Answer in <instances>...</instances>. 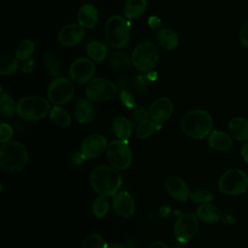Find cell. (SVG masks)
<instances>
[{"mask_svg":"<svg viewBox=\"0 0 248 248\" xmlns=\"http://www.w3.org/2000/svg\"><path fill=\"white\" fill-rule=\"evenodd\" d=\"M165 188L168 194L175 201L185 202L190 198L191 193L188 185L182 178L176 175H170L167 177Z\"/></svg>","mask_w":248,"mask_h":248,"instance_id":"cell-17","label":"cell"},{"mask_svg":"<svg viewBox=\"0 0 248 248\" xmlns=\"http://www.w3.org/2000/svg\"><path fill=\"white\" fill-rule=\"evenodd\" d=\"M181 130L185 135L196 140L207 137L213 128L211 115L204 109L194 108L187 111L181 119Z\"/></svg>","mask_w":248,"mask_h":248,"instance_id":"cell-2","label":"cell"},{"mask_svg":"<svg viewBox=\"0 0 248 248\" xmlns=\"http://www.w3.org/2000/svg\"><path fill=\"white\" fill-rule=\"evenodd\" d=\"M95 65L91 59L80 57L72 62L69 68V77L77 84H84L93 78Z\"/></svg>","mask_w":248,"mask_h":248,"instance_id":"cell-12","label":"cell"},{"mask_svg":"<svg viewBox=\"0 0 248 248\" xmlns=\"http://www.w3.org/2000/svg\"><path fill=\"white\" fill-rule=\"evenodd\" d=\"M0 113L5 118H10L16 113V104L13 97L8 93H1Z\"/></svg>","mask_w":248,"mask_h":248,"instance_id":"cell-32","label":"cell"},{"mask_svg":"<svg viewBox=\"0 0 248 248\" xmlns=\"http://www.w3.org/2000/svg\"><path fill=\"white\" fill-rule=\"evenodd\" d=\"M120 99L122 101V104L124 106H126L127 108H133L135 105V100L132 96L131 93H129L128 91H122L120 94Z\"/></svg>","mask_w":248,"mask_h":248,"instance_id":"cell-40","label":"cell"},{"mask_svg":"<svg viewBox=\"0 0 248 248\" xmlns=\"http://www.w3.org/2000/svg\"><path fill=\"white\" fill-rule=\"evenodd\" d=\"M87 56L95 62H102L107 58L108 49L104 44L98 41H91L85 46Z\"/></svg>","mask_w":248,"mask_h":248,"instance_id":"cell-26","label":"cell"},{"mask_svg":"<svg viewBox=\"0 0 248 248\" xmlns=\"http://www.w3.org/2000/svg\"><path fill=\"white\" fill-rule=\"evenodd\" d=\"M45 68L49 76L58 78L62 72V65L60 60L54 54L48 53L45 57Z\"/></svg>","mask_w":248,"mask_h":248,"instance_id":"cell-33","label":"cell"},{"mask_svg":"<svg viewBox=\"0 0 248 248\" xmlns=\"http://www.w3.org/2000/svg\"><path fill=\"white\" fill-rule=\"evenodd\" d=\"M103 236L99 233H91L87 235L81 244V248H107Z\"/></svg>","mask_w":248,"mask_h":248,"instance_id":"cell-36","label":"cell"},{"mask_svg":"<svg viewBox=\"0 0 248 248\" xmlns=\"http://www.w3.org/2000/svg\"><path fill=\"white\" fill-rule=\"evenodd\" d=\"M74 94L75 86L72 80L64 77L54 78L50 81L46 91L48 101L55 106L69 103L73 99Z\"/></svg>","mask_w":248,"mask_h":248,"instance_id":"cell-9","label":"cell"},{"mask_svg":"<svg viewBox=\"0 0 248 248\" xmlns=\"http://www.w3.org/2000/svg\"><path fill=\"white\" fill-rule=\"evenodd\" d=\"M196 215L205 223H216L221 219L220 209L211 203L200 204L196 209Z\"/></svg>","mask_w":248,"mask_h":248,"instance_id":"cell-23","label":"cell"},{"mask_svg":"<svg viewBox=\"0 0 248 248\" xmlns=\"http://www.w3.org/2000/svg\"><path fill=\"white\" fill-rule=\"evenodd\" d=\"M35 50V43L30 39H23L16 48V57L19 61L28 60Z\"/></svg>","mask_w":248,"mask_h":248,"instance_id":"cell-31","label":"cell"},{"mask_svg":"<svg viewBox=\"0 0 248 248\" xmlns=\"http://www.w3.org/2000/svg\"><path fill=\"white\" fill-rule=\"evenodd\" d=\"M108 160L113 168L124 170L133 163V153L126 140H111L107 148Z\"/></svg>","mask_w":248,"mask_h":248,"instance_id":"cell-8","label":"cell"},{"mask_svg":"<svg viewBox=\"0 0 248 248\" xmlns=\"http://www.w3.org/2000/svg\"><path fill=\"white\" fill-rule=\"evenodd\" d=\"M131 59L133 66L140 72H151L160 59V52L152 42L143 41L135 46Z\"/></svg>","mask_w":248,"mask_h":248,"instance_id":"cell-6","label":"cell"},{"mask_svg":"<svg viewBox=\"0 0 248 248\" xmlns=\"http://www.w3.org/2000/svg\"><path fill=\"white\" fill-rule=\"evenodd\" d=\"M198 219V216L192 212H186L178 216L173 225V232L179 242H186L197 233L199 229Z\"/></svg>","mask_w":248,"mask_h":248,"instance_id":"cell-11","label":"cell"},{"mask_svg":"<svg viewBox=\"0 0 248 248\" xmlns=\"http://www.w3.org/2000/svg\"><path fill=\"white\" fill-rule=\"evenodd\" d=\"M147 8V0H126L124 4V16L135 19L144 14Z\"/></svg>","mask_w":248,"mask_h":248,"instance_id":"cell-24","label":"cell"},{"mask_svg":"<svg viewBox=\"0 0 248 248\" xmlns=\"http://www.w3.org/2000/svg\"><path fill=\"white\" fill-rule=\"evenodd\" d=\"M14 135V130L8 123L2 122L0 125V141L1 143H6L10 141Z\"/></svg>","mask_w":248,"mask_h":248,"instance_id":"cell-37","label":"cell"},{"mask_svg":"<svg viewBox=\"0 0 248 248\" xmlns=\"http://www.w3.org/2000/svg\"><path fill=\"white\" fill-rule=\"evenodd\" d=\"M231 136L239 141H248V120L236 116L230 120L228 124Z\"/></svg>","mask_w":248,"mask_h":248,"instance_id":"cell-19","label":"cell"},{"mask_svg":"<svg viewBox=\"0 0 248 248\" xmlns=\"http://www.w3.org/2000/svg\"><path fill=\"white\" fill-rule=\"evenodd\" d=\"M94 114L95 109L90 100L80 99L77 102L75 107V116L79 123L85 124L91 122L93 120Z\"/></svg>","mask_w":248,"mask_h":248,"instance_id":"cell-22","label":"cell"},{"mask_svg":"<svg viewBox=\"0 0 248 248\" xmlns=\"http://www.w3.org/2000/svg\"><path fill=\"white\" fill-rule=\"evenodd\" d=\"M112 206L115 213L123 218L131 217L136 210L135 201L126 191H118L112 199Z\"/></svg>","mask_w":248,"mask_h":248,"instance_id":"cell-16","label":"cell"},{"mask_svg":"<svg viewBox=\"0 0 248 248\" xmlns=\"http://www.w3.org/2000/svg\"><path fill=\"white\" fill-rule=\"evenodd\" d=\"M148 110L150 118L162 124L170 118L173 111V103L167 97H160L152 102Z\"/></svg>","mask_w":248,"mask_h":248,"instance_id":"cell-14","label":"cell"},{"mask_svg":"<svg viewBox=\"0 0 248 248\" xmlns=\"http://www.w3.org/2000/svg\"><path fill=\"white\" fill-rule=\"evenodd\" d=\"M148 116H149V110H147L144 107H139L133 111V118L138 122L148 119Z\"/></svg>","mask_w":248,"mask_h":248,"instance_id":"cell-38","label":"cell"},{"mask_svg":"<svg viewBox=\"0 0 248 248\" xmlns=\"http://www.w3.org/2000/svg\"><path fill=\"white\" fill-rule=\"evenodd\" d=\"M190 199L199 204L209 203L214 200V194L206 189H198L190 194Z\"/></svg>","mask_w":248,"mask_h":248,"instance_id":"cell-35","label":"cell"},{"mask_svg":"<svg viewBox=\"0 0 248 248\" xmlns=\"http://www.w3.org/2000/svg\"><path fill=\"white\" fill-rule=\"evenodd\" d=\"M105 35L110 46L116 49L125 47L131 37V24L127 17L113 15L108 18L105 24Z\"/></svg>","mask_w":248,"mask_h":248,"instance_id":"cell-3","label":"cell"},{"mask_svg":"<svg viewBox=\"0 0 248 248\" xmlns=\"http://www.w3.org/2000/svg\"><path fill=\"white\" fill-rule=\"evenodd\" d=\"M149 248H169V247L167 246V244L165 242L158 240V241H155V242L151 243Z\"/></svg>","mask_w":248,"mask_h":248,"instance_id":"cell-43","label":"cell"},{"mask_svg":"<svg viewBox=\"0 0 248 248\" xmlns=\"http://www.w3.org/2000/svg\"><path fill=\"white\" fill-rule=\"evenodd\" d=\"M92 189L104 197H113L122 185V177L118 170L112 166L100 165L95 167L89 177Z\"/></svg>","mask_w":248,"mask_h":248,"instance_id":"cell-1","label":"cell"},{"mask_svg":"<svg viewBox=\"0 0 248 248\" xmlns=\"http://www.w3.org/2000/svg\"><path fill=\"white\" fill-rule=\"evenodd\" d=\"M20 68L19 60L16 56L3 55L0 58V75L3 77L12 76Z\"/></svg>","mask_w":248,"mask_h":248,"instance_id":"cell-28","label":"cell"},{"mask_svg":"<svg viewBox=\"0 0 248 248\" xmlns=\"http://www.w3.org/2000/svg\"><path fill=\"white\" fill-rule=\"evenodd\" d=\"M208 144L211 148L218 151H227L232 145V140L231 136L226 132L214 130L208 135Z\"/></svg>","mask_w":248,"mask_h":248,"instance_id":"cell-21","label":"cell"},{"mask_svg":"<svg viewBox=\"0 0 248 248\" xmlns=\"http://www.w3.org/2000/svg\"><path fill=\"white\" fill-rule=\"evenodd\" d=\"M109 209V203L107 197L99 196L97 197L92 203V212L96 218H104Z\"/></svg>","mask_w":248,"mask_h":248,"instance_id":"cell-34","label":"cell"},{"mask_svg":"<svg viewBox=\"0 0 248 248\" xmlns=\"http://www.w3.org/2000/svg\"><path fill=\"white\" fill-rule=\"evenodd\" d=\"M77 18L78 24L81 25L83 28H92L98 22L99 13L94 5L83 4L78 10Z\"/></svg>","mask_w":248,"mask_h":248,"instance_id":"cell-18","label":"cell"},{"mask_svg":"<svg viewBox=\"0 0 248 248\" xmlns=\"http://www.w3.org/2000/svg\"><path fill=\"white\" fill-rule=\"evenodd\" d=\"M218 189L221 193L230 196L243 194L248 190V174L240 169H231L219 178Z\"/></svg>","mask_w":248,"mask_h":248,"instance_id":"cell-7","label":"cell"},{"mask_svg":"<svg viewBox=\"0 0 248 248\" xmlns=\"http://www.w3.org/2000/svg\"><path fill=\"white\" fill-rule=\"evenodd\" d=\"M160 128H161V124L153 121L152 119L150 120L148 118V119L139 122V124L136 128V133H137L138 138L144 140V139H147L150 136H152Z\"/></svg>","mask_w":248,"mask_h":248,"instance_id":"cell-29","label":"cell"},{"mask_svg":"<svg viewBox=\"0 0 248 248\" xmlns=\"http://www.w3.org/2000/svg\"><path fill=\"white\" fill-rule=\"evenodd\" d=\"M247 191H248V190H247Z\"/></svg>","mask_w":248,"mask_h":248,"instance_id":"cell-45","label":"cell"},{"mask_svg":"<svg viewBox=\"0 0 248 248\" xmlns=\"http://www.w3.org/2000/svg\"><path fill=\"white\" fill-rule=\"evenodd\" d=\"M240 154L243 158V160L248 163V141L243 142V144L240 147Z\"/></svg>","mask_w":248,"mask_h":248,"instance_id":"cell-42","label":"cell"},{"mask_svg":"<svg viewBox=\"0 0 248 248\" xmlns=\"http://www.w3.org/2000/svg\"><path fill=\"white\" fill-rule=\"evenodd\" d=\"M247 174H248V173H247Z\"/></svg>","mask_w":248,"mask_h":248,"instance_id":"cell-46","label":"cell"},{"mask_svg":"<svg viewBox=\"0 0 248 248\" xmlns=\"http://www.w3.org/2000/svg\"><path fill=\"white\" fill-rule=\"evenodd\" d=\"M49 118L55 125L61 128H66L72 123V117L70 113L60 106H54L50 109Z\"/></svg>","mask_w":248,"mask_h":248,"instance_id":"cell-27","label":"cell"},{"mask_svg":"<svg viewBox=\"0 0 248 248\" xmlns=\"http://www.w3.org/2000/svg\"><path fill=\"white\" fill-rule=\"evenodd\" d=\"M239 41L244 47L248 48V21L244 22L240 28Z\"/></svg>","mask_w":248,"mask_h":248,"instance_id":"cell-39","label":"cell"},{"mask_svg":"<svg viewBox=\"0 0 248 248\" xmlns=\"http://www.w3.org/2000/svg\"><path fill=\"white\" fill-rule=\"evenodd\" d=\"M108 63L115 70H125L132 64V59L126 52L113 51L108 57Z\"/></svg>","mask_w":248,"mask_h":248,"instance_id":"cell-30","label":"cell"},{"mask_svg":"<svg viewBox=\"0 0 248 248\" xmlns=\"http://www.w3.org/2000/svg\"><path fill=\"white\" fill-rule=\"evenodd\" d=\"M107 139L99 134L86 137L80 145V152L85 158H97L108 148Z\"/></svg>","mask_w":248,"mask_h":248,"instance_id":"cell-13","label":"cell"},{"mask_svg":"<svg viewBox=\"0 0 248 248\" xmlns=\"http://www.w3.org/2000/svg\"><path fill=\"white\" fill-rule=\"evenodd\" d=\"M28 162V153L25 146L19 141H8L3 143L0 149L1 169L8 172L22 170Z\"/></svg>","mask_w":248,"mask_h":248,"instance_id":"cell-4","label":"cell"},{"mask_svg":"<svg viewBox=\"0 0 248 248\" xmlns=\"http://www.w3.org/2000/svg\"><path fill=\"white\" fill-rule=\"evenodd\" d=\"M117 93L116 85L103 78H95L86 83L85 95L88 100L94 103L108 101L115 97Z\"/></svg>","mask_w":248,"mask_h":248,"instance_id":"cell-10","label":"cell"},{"mask_svg":"<svg viewBox=\"0 0 248 248\" xmlns=\"http://www.w3.org/2000/svg\"><path fill=\"white\" fill-rule=\"evenodd\" d=\"M114 134L119 140H127L131 137L133 131V123L123 115H118L112 122Z\"/></svg>","mask_w":248,"mask_h":248,"instance_id":"cell-25","label":"cell"},{"mask_svg":"<svg viewBox=\"0 0 248 248\" xmlns=\"http://www.w3.org/2000/svg\"><path fill=\"white\" fill-rule=\"evenodd\" d=\"M107 248H126V246L119 242H113V243H109L107 246Z\"/></svg>","mask_w":248,"mask_h":248,"instance_id":"cell-44","label":"cell"},{"mask_svg":"<svg viewBox=\"0 0 248 248\" xmlns=\"http://www.w3.org/2000/svg\"><path fill=\"white\" fill-rule=\"evenodd\" d=\"M35 67H36L35 61L32 60V59H28V60L22 61V64L20 66V70L23 73H30L35 69Z\"/></svg>","mask_w":248,"mask_h":248,"instance_id":"cell-41","label":"cell"},{"mask_svg":"<svg viewBox=\"0 0 248 248\" xmlns=\"http://www.w3.org/2000/svg\"><path fill=\"white\" fill-rule=\"evenodd\" d=\"M50 105L46 99L38 95H28L16 104V114L24 120L36 121L49 113Z\"/></svg>","mask_w":248,"mask_h":248,"instance_id":"cell-5","label":"cell"},{"mask_svg":"<svg viewBox=\"0 0 248 248\" xmlns=\"http://www.w3.org/2000/svg\"><path fill=\"white\" fill-rule=\"evenodd\" d=\"M84 28L78 23H69L64 25L58 33V41L64 46H75L84 38Z\"/></svg>","mask_w":248,"mask_h":248,"instance_id":"cell-15","label":"cell"},{"mask_svg":"<svg viewBox=\"0 0 248 248\" xmlns=\"http://www.w3.org/2000/svg\"><path fill=\"white\" fill-rule=\"evenodd\" d=\"M157 42L159 46L166 50L174 49L179 43V38L177 33L169 27L160 28L156 35Z\"/></svg>","mask_w":248,"mask_h":248,"instance_id":"cell-20","label":"cell"}]
</instances>
